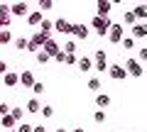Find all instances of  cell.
Wrapping results in <instances>:
<instances>
[{
    "mask_svg": "<svg viewBox=\"0 0 147 132\" xmlns=\"http://www.w3.org/2000/svg\"><path fill=\"white\" fill-rule=\"evenodd\" d=\"M123 69H125V74H127V71H130L132 76H142V74H145V69H142V64L137 61V59H127V61H125V66H123Z\"/></svg>",
    "mask_w": 147,
    "mask_h": 132,
    "instance_id": "6da1fadb",
    "label": "cell"
},
{
    "mask_svg": "<svg viewBox=\"0 0 147 132\" xmlns=\"http://www.w3.org/2000/svg\"><path fill=\"white\" fill-rule=\"evenodd\" d=\"M110 25H113L110 20H103V17H93V27H96V32H98L100 37H105V34H108Z\"/></svg>",
    "mask_w": 147,
    "mask_h": 132,
    "instance_id": "7a4b0ae2",
    "label": "cell"
},
{
    "mask_svg": "<svg viewBox=\"0 0 147 132\" xmlns=\"http://www.w3.org/2000/svg\"><path fill=\"white\" fill-rule=\"evenodd\" d=\"M123 34H125V27L123 25H110V29H108V39L110 42H120Z\"/></svg>",
    "mask_w": 147,
    "mask_h": 132,
    "instance_id": "3957f363",
    "label": "cell"
},
{
    "mask_svg": "<svg viewBox=\"0 0 147 132\" xmlns=\"http://www.w3.org/2000/svg\"><path fill=\"white\" fill-rule=\"evenodd\" d=\"M52 27H57L61 34H71V22H69L66 17H59L57 22H52Z\"/></svg>",
    "mask_w": 147,
    "mask_h": 132,
    "instance_id": "277c9868",
    "label": "cell"
},
{
    "mask_svg": "<svg viewBox=\"0 0 147 132\" xmlns=\"http://www.w3.org/2000/svg\"><path fill=\"white\" fill-rule=\"evenodd\" d=\"M42 47H44V54H47V56H49V59H52V56H57V54H59V44H57V42H54V39H52V37H49V39H47V42H44V44H42Z\"/></svg>",
    "mask_w": 147,
    "mask_h": 132,
    "instance_id": "5b68a950",
    "label": "cell"
},
{
    "mask_svg": "<svg viewBox=\"0 0 147 132\" xmlns=\"http://www.w3.org/2000/svg\"><path fill=\"white\" fill-rule=\"evenodd\" d=\"M10 12L17 15V17H25V15H30V7H27V3H15V5L10 7Z\"/></svg>",
    "mask_w": 147,
    "mask_h": 132,
    "instance_id": "8992f818",
    "label": "cell"
},
{
    "mask_svg": "<svg viewBox=\"0 0 147 132\" xmlns=\"http://www.w3.org/2000/svg\"><path fill=\"white\" fill-rule=\"evenodd\" d=\"M20 83L25 86V88H32V86H34V76H32V71H22V74H20Z\"/></svg>",
    "mask_w": 147,
    "mask_h": 132,
    "instance_id": "52a82bcc",
    "label": "cell"
},
{
    "mask_svg": "<svg viewBox=\"0 0 147 132\" xmlns=\"http://www.w3.org/2000/svg\"><path fill=\"white\" fill-rule=\"evenodd\" d=\"M3 81H5V86H10V88H12V86H17V83H20V74H12V71H7Z\"/></svg>",
    "mask_w": 147,
    "mask_h": 132,
    "instance_id": "ba28073f",
    "label": "cell"
},
{
    "mask_svg": "<svg viewBox=\"0 0 147 132\" xmlns=\"http://www.w3.org/2000/svg\"><path fill=\"white\" fill-rule=\"evenodd\" d=\"M71 34H76V37H88V27H84V25H71Z\"/></svg>",
    "mask_w": 147,
    "mask_h": 132,
    "instance_id": "9c48e42d",
    "label": "cell"
},
{
    "mask_svg": "<svg viewBox=\"0 0 147 132\" xmlns=\"http://www.w3.org/2000/svg\"><path fill=\"white\" fill-rule=\"evenodd\" d=\"M110 76H113V78L115 81H120V78H125V69H123V66H110Z\"/></svg>",
    "mask_w": 147,
    "mask_h": 132,
    "instance_id": "30bf717a",
    "label": "cell"
},
{
    "mask_svg": "<svg viewBox=\"0 0 147 132\" xmlns=\"http://www.w3.org/2000/svg\"><path fill=\"white\" fill-rule=\"evenodd\" d=\"M76 64H79V69L84 71V74H86V71H88V69H93V61H91L88 56H81V59H79V61H76Z\"/></svg>",
    "mask_w": 147,
    "mask_h": 132,
    "instance_id": "8fae6325",
    "label": "cell"
},
{
    "mask_svg": "<svg viewBox=\"0 0 147 132\" xmlns=\"http://www.w3.org/2000/svg\"><path fill=\"white\" fill-rule=\"evenodd\" d=\"M132 34H135V37H145L147 34V25L145 22H137V25L132 27Z\"/></svg>",
    "mask_w": 147,
    "mask_h": 132,
    "instance_id": "7c38bea8",
    "label": "cell"
},
{
    "mask_svg": "<svg viewBox=\"0 0 147 132\" xmlns=\"http://www.w3.org/2000/svg\"><path fill=\"white\" fill-rule=\"evenodd\" d=\"M39 108H42V103L37 101V98H30L27 101V113H39Z\"/></svg>",
    "mask_w": 147,
    "mask_h": 132,
    "instance_id": "4fadbf2b",
    "label": "cell"
},
{
    "mask_svg": "<svg viewBox=\"0 0 147 132\" xmlns=\"http://www.w3.org/2000/svg\"><path fill=\"white\" fill-rule=\"evenodd\" d=\"M110 7H113L110 3H105V0H100V3H98V15H96V17H103V15H108V12H110Z\"/></svg>",
    "mask_w": 147,
    "mask_h": 132,
    "instance_id": "5bb4252c",
    "label": "cell"
},
{
    "mask_svg": "<svg viewBox=\"0 0 147 132\" xmlns=\"http://www.w3.org/2000/svg\"><path fill=\"white\" fill-rule=\"evenodd\" d=\"M44 17H42V12L37 10V12H30V15H27V22H30V25H39V22H42Z\"/></svg>",
    "mask_w": 147,
    "mask_h": 132,
    "instance_id": "9a60e30c",
    "label": "cell"
},
{
    "mask_svg": "<svg viewBox=\"0 0 147 132\" xmlns=\"http://www.w3.org/2000/svg\"><path fill=\"white\" fill-rule=\"evenodd\" d=\"M96 105H98V108H108V105H110V95L100 93L98 98H96Z\"/></svg>",
    "mask_w": 147,
    "mask_h": 132,
    "instance_id": "2e32d148",
    "label": "cell"
},
{
    "mask_svg": "<svg viewBox=\"0 0 147 132\" xmlns=\"http://www.w3.org/2000/svg\"><path fill=\"white\" fill-rule=\"evenodd\" d=\"M130 12L135 17H140V20H145V17H147V7L145 5H135V10H130Z\"/></svg>",
    "mask_w": 147,
    "mask_h": 132,
    "instance_id": "e0dca14e",
    "label": "cell"
},
{
    "mask_svg": "<svg viewBox=\"0 0 147 132\" xmlns=\"http://www.w3.org/2000/svg\"><path fill=\"white\" fill-rule=\"evenodd\" d=\"M15 125H17V122L12 120L10 115H5V117H3V122H0V127H5V130H15Z\"/></svg>",
    "mask_w": 147,
    "mask_h": 132,
    "instance_id": "ac0fdd59",
    "label": "cell"
},
{
    "mask_svg": "<svg viewBox=\"0 0 147 132\" xmlns=\"http://www.w3.org/2000/svg\"><path fill=\"white\" fill-rule=\"evenodd\" d=\"M27 47H30V39H27V37H20V39L15 42V49H20V52H25Z\"/></svg>",
    "mask_w": 147,
    "mask_h": 132,
    "instance_id": "d6986e66",
    "label": "cell"
},
{
    "mask_svg": "<svg viewBox=\"0 0 147 132\" xmlns=\"http://www.w3.org/2000/svg\"><path fill=\"white\" fill-rule=\"evenodd\" d=\"M12 39V34H10V29H0V44H7Z\"/></svg>",
    "mask_w": 147,
    "mask_h": 132,
    "instance_id": "ffe728a7",
    "label": "cell"
},
{
    "mask_svg": "<svg viewBox=\"0 0 147 132\" xmlns=\"http://www.w3.org/2000/svg\"><path fill=\"white\" fill-rule=\"evenodd\" d=\"M76 52V42H74V39H69L66 44H64V54H74Z\"/></svg>",
    "mask_w": 147,
    "mask_h": 132,
    "instance_id": "44dd1931",
    "label": "cell"
},
{
    "mask_svg": "<svg viewBox=\"0 0 147 132\" xmlns=\"http://www.w3.org/2000/svg\"><path fill=\"white\" fill-rule=\"evenodd\" d=\"M22 115H25V110H22V108H12V113H10V117H12V120H22Z\"/></svg>",
    "mask_w": 147,
    "mask_h": 132,
    "instance_id": "7402d4cb",
    "label": "cell"
},
{
    "mask_svg": "<svg viewBox=\"0 0 147 132\" xmlns=\"http://www.w3.org/2000/svg\"><path fill=\"white\" fill-rule=\"evenodd\" d=\"M120 44L127 49V52H130V49L135 47V39H132V37H123V39H120Z\"/></svg>",
    "mask_w": 147,
    "mask_h": 132,
    "instance_id": "603a6c76",
    "label": "cell"
},
{
    "mask_svg": "<svg viewBox=\"0 0 147 132\" xmlns=\"http://www.w3.org/2000/svg\"><path fill=\"white\" fill-rule=\"evenodd\" d=\"M52 7H54L52 0H39V12H42V10H52Z\"/></svg>",
    "mask_w": 147,
    "mask_h": 132,
    "instance_id": "cb8c5ba5",
    "label": "cell"
},
{
    "mask_svg": "<svg viewBox=\"0 0 147 132\" xmlns=\"http://www.w3.org/2000/svg\"><path fill=\"white\" fill-rule=\"evenodd\" d=\"M96 64H100V61H105V49H96Z\"/></svg>",
    "mask_w": 147,
    "mask_h": 132,
    "instance_id": "d4e9b609",
    "label": "cell"
},
{
    "mask_svg": "<svg viewBox=\"0 0 147 132\" xmlns=\"http://www.w3.org/2000/svg\"><path fill=\"white\" fill-rule=\"evenodd\" d=\"M39 113H42L44 117H52V115H54V108H52V105H44V108H39Z\"/></svg>",
    "mask_w": 147,
    "mask_h": 132,
    "instance_id": "484cf974",
    "label": "cell"
},
{
    "mask_svg": "<svg viewBox=\"0 0 147 132\" xmlns=\"http://www.w3.org/2000/svg\"><path fill=\"white\" fill-rule=\"evenodd\" d=\"M32 90H34L37 95H42V93H44V83H39V81H34V86H32Z\"/></svg>",
    "mask_w": 147,
    "mask_h": 132,
    "instance_id": "4316f807",
    "label": "cell"
},
{
    "mask_svg": "<svg viewBox=\"0 0 147 132\" xmlns=\"http://www.w3.org/2000/svg\"><path fill=\"white\" fill-rule=\"evenodd\" d=\"M88 88H91V90H98V88H100V81H98V78H91V81H88Z\"/></svg>",
    "mask_w": 147,
    "mask_h": 132,
    "instance_id": "83f0119b",
    "label": "cell"
},
{
    "mask_svg": "<svg viewBox=\"0 0 147 132\" xmlns=\"http://www.w3.org/2000/svg\"><path fill=\"white\" fill-rule=\"evenodd\" d=\"M7 113H10V105H7V103H0V115L5 117Z\"/></svg>",
    "mask_w": 147,
    "mask_h": 132,
    "instance_id": "f1b7e54d",
    "label": "cell"
},
{
    "mask_svg": "<svg viewBox=\"0 0 147 132\" xmlns=\"http://www.w3.org/2000/svg\"><path fill=\"white\" fill-rule=\"evenodd\" d=\"M37 61H39V64H47V61H49V56H47L44 52H39V54H37Z\"/></svg>",
    "mask_w": 147,
    "mask_h": 132,
    "instance_id": "f546056e",
    "label": "cell"
},
{
    "mask_svg": "<svg viewBox=\"0 0 147 132\" xmlns=\"http://www.w3.org/2000/svg\"><path fill=\"white\" fill-rule=\"evenodd\" d=\"M123 20H125V22H127V25H130V22H135V15H132V12H130V10H127V12H125V15H123Z\"/></svg>",
    "mask_w": 147,
    "mask_h": 132,
    "instance_id": "4dcf8cb0",
    "label": "cell"
},
{
    "mask_svg": "<svg viewBox=\"0 0 147 132\" xmlns=\"http://www.w3.org/2000/svg\"><path fill=\"white\" fill-rule=\"evenodd\" d=\"M76 61H79L76 54H66V61H64V64H76Z\"/></svg>",
    "mask_w": 147,
    "mask_h": 132,
    "instance_id": "1f68e13d",
    "label": "cell"
},
{
    "mask_svg": "<svg viewBox=\"0 0 147 132\" xmlns=\"http://www.w3.org/2000/svg\"><path fill=\"white\" fill-rule=\"evenodd\" d=\"M93 117H96V122H105V113H103V110H98Z\"/></svg>",
    "mask_w": 147,
    "mask_h": 132,
    "instance_id": "d6a6232c",
    "label": "cell"
},
{
    "mask_svg": "<svg viewBox=\"0 0 147 132\" xmlns=\"http://www.w3.org/2000/svg\"><path fill=\"white\" fill-rule=\"evenodd\" d=\"M145 59H147V49H140V54H137V61H145Z\"/></svg>",
    "mask_w": 147,
    "mask_h": 132,
    "instance_id": "836d02e7",
    "label": "cell"
},
{
    "mask_svg": "<svg viewBox=\"0 0 147 132\" xmlns=\"http://www.w3.org/2000/svg\"><path fill=\"white\" fill-rule=\"evenodd\" d=\"M7 12H10V7H7V5H0V17H7Z\"/></svg>",
    "mask_w": 147,
    "mask_h": 132,
    "instance_id": "e575fe53",
    "label": "cell"
},
{
    "mask_svg": "<svg viewBox=\"0 0 147 132\" xmlns=\"http://www.w3.org/2000/svg\"><path fill=\"white\" fill-rule=\"evenodd\" d=\"M54 59H57L59 64H64V61H66V54H64V52H59V54H57V56H54Z\"/></svg>",
    "mask_w": 147,
    "mask_h": 132,
    "instance_id": "d590c367",
    "label": "cell"
},
{
    "mask_svg": "<svg viewBox=\"0 0 147 132\" xmlns=\"http://www.w3.org/2000/svg\"><path fill=\"white\" fill-rule=\"evenodd\" d=\"M17 132H32V125H20V130Z\"/></svg>",
    "mask_w": 147,
    "mask_h": 132,
    "instance_id": "8d00e7d4",
    "label": "cell"
},
{
    "mask_svg": "<svg viewBox=\"0 0 147 132\" xmlns=\"http://www.w3.org/2000/svg\"><path fill=\"white\" fill-rule=\"evenodd\" d=\"M0 74H7V64L5 61H0Z\"/></svg>",
    "mask_w": 147,
    "mask_h": 132,
    "instance_id": "74e56055",
    "label": "cell"
},
{
    "mask_svg": "<svg viewBox=\"0 0 147 132\" xmlns=\"http://www.w3.org/2000/svg\"><path fill=\"white\" fill-rule=\"evenodd\" d=\"M32 132H47V130H44V125H37V127H32Z\"/></svg>",
    "mask_w": 147,
    "mask_h": 132,
    "instance_id": "f35d334b",
    "label": "cell"
},
{
    "mask_svg": "<svg viewBox=\"0 0 147 132\" xmlns=\"http://www.w3.org/2000/svg\"><path fill=\"white\" fill-rule=\"evenodd\" d=\"M57 132H66V127H59V130H57Z\"/></svg>",
    "mask_w": 147,
    "mask_h": 132,
    "instance_id": "ab89813d",
    "label": "cell"
},
{
    "mask_svg": "<svg viewBox=\"0 0 147 132\" xmlns=\"http://www.w3.org/2000/svg\"><path fill=\"white\" fill-rule=\"evenodd\" d=\"M74 132H84V130H81V127H76V130H74Z\"/></svg>",
    "mask_w": 147,
    "mask_h": 132,
    "instance_id": "60d3db41",
    "label": "cell"
},
{
    "mask_svg": "<svg viewBox=\"0 0 147 132\" xmlns=\"http://www.w3.org/2000/svg\"><path fill=\"white\" fill-rule=\"evenodd\" d=\"M7 132H17V130H7Z\"/></svg>",
    "mask_w": 147,
    "mask_h": 132,
    "instance_id": "b9f144b4",
    "label": "cell"
}]
</instances>
